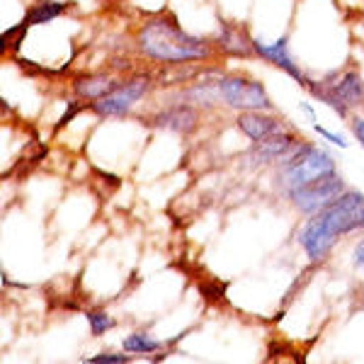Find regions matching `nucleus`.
Returning <instances> with one entry per match:
<instances>
[{
  "label": "nucleus",
  "mask_w": 364,
  "mask_h": 364,
  "mask_svg": "<svg viewBox=\"0 0 364 364\" xmlns=\"http://www.w3.org/2000/svg\"><path fill=\"white\" fill-rule=\"evenodd\" d=\"M360 228H364V195L357 190H345L331 207L311 216L299 233V243L311 260L318 262L333 250L340 236Z\"/></svg>",
  "instance_id": "f257e3e1"
},
{
  "label": "nucleus",
  "mask_w": 364,
  "mask_h": 364,
  "mask_svg": "<svg viewBox=\"0 0 364 364\" xmlns=\"http://www.w3.org/2000/svg\"><path fill=\"white\" fill-rule=\"evenodd\" d=\"M139 46L151 58L166 63H185L199 61L209 56V46L204 39H197L180 29L173 20L158 17V20L146 22L139 29Z\"/></svg>",
  "instance_id": "f03ea898"
},
{
  "label": "nucleus",
  "mask_w": 364,
  "mask_h": 364,
  "mask_svg": "<svg viewBox=\"0 0 364 364\" xmlns=\"http://www.w3.org/2000/svg\"><path fill=\"white\" fill-rule=\"evenodd\" d=\"M336 173V163L318 146H296L289 156L282 163V180H284L287 190H296V187L306 185L323 178V175Z\"/></svg>",
  "instance_id": "7ed1b4c3"
},
{
  "label": "nucleus",
  "mask_w": 364,
  "mask_h": 364,
  "mask_svg": "<svg viewBox=\"0 0 364 364\" xmlns=\"http://www.w3.org/2000/svg\"><path fill=\"white\" fill-rule=\"evenodd\" d=\"M345 192V182L338 173L323 175V178L306 182V185L289 190V197L296 209L306 211V214H318L326 207H331L336 199Z\"/></svg>",
  "instance_id": "20e7f679"
},
{
  "label": "nucleus",
  "mask_w": 364,
  "mask_h": 364,
  "mask_svg": "<svg viewBox=\"0 0 364 364\" xmlns=\"http://www.w3.org/2000/svg\"><path fill=\"white\" fill-rule=\"evenodd\" d=\"M309 90L314 92L321 102H326L328 107H333L340 117H348L350 107L355 105H362L364 100V80L360 73L350 70L345 73L338 83H333L331 87H316V85H309Z\"/></svg>",
  "instance_id": "39448f33"
},
{
  "label": "nucleus",
  "mask_w": 364,
  "mask_h": 364,
  "mask_svg": "<svg viewBox=\"0 0 364 364\" xmlns=\"http://www.w3.org/2000/svg\"><path fill=\"white\" fill-rule=\"evenodd\" d=\"M219 92L231 107L240 109V112H252V109H269V102L265 87L255 80L248 78H221Z\"/></svg>",
  "instance_id": "423d86ee"
},
{
  "label": "nucleus",
  "mask_w": 364,
  "mask_h": 364,
  "mask_svg": "<svg viewBox=\"0 0 364 364\" xmlns=\"http://www.w3.org/2000/svg\"><path fill=\"white\" fill-rule=\"evenodd\" d=\"M149 90V80L146 78H132L122 85H114L112 92H107L105 97H100L92 102V112L102 114V117H114V114H124Z\"/></svg>",
  "instance_id": "0eeeda50"
},
{
  "label": "nucleus",
  "mask_w": 364,
  "mask_h": 364,
  "mask_svg": "<svg viewBox=\"0 0 364 364\" xmlns=\"http://www.w3.org/2000/svg\"><path fill=\"white\" fill-rule=\"evenodd\" d=\"M296 149V139L291 134H269V136L255 141V146L250 149L248 158L252 163H272L277 158H287L291 151Z\"/></svg>",
  "instance_id": "6e6552de"
},
{
  "label": "nucleus",
  "mask_w": 364,
  "mask_h": 364,
  "mask_svg": "<svg viewBox=\"0 0 364 364\" xmlns=\"http://www.w3.org/2000/svg\"><path fill=\"white\" fill-rule=\"evenodd\" d=\"M250 46H252V49H255L260 56H265V58H269L272 63H277L279 68H284L287 73H289L291 78H296L301 85H306V87L311 85V80L301 73V70H299V68L294 66V61H291L289 49H287V39H277L274 44H262V42H257V39H252Z\"/></svg>",
  "instance_id": "1a4fd4ad"
},
{
  "label": "nucleus",
  "mask_w": 364,
  "mask_h": 364,
  "mask_svg": "<svg viewBox=\"0 0 364 364\" xmlns=\"http://www.w3.org/2000/svg\"><path fill=\"white\" fill-rule=\"evenodd\" d=\"M154 122H156V127H161V129H170V132H178V134H190V132H195V127H197V109L190 107V105H173V107L158 112Z\"/></svg>",
  "instance_id": "9d476101"
},
{
  "label": "nucleus",
  "mask_w": 364,
  "mask_h": 364,
  "mask_svg": "<svg viewBox=\"0 0 364 364\" xmlns=\"http://www.w3.org/2000/svg\"><path fill=\"white\" fill-rule=\"evenodd\" d=\"M238 129L252 141H260L269 136V134L279 132V122L274 117L262 114V109H252V112H240L238 117Z\"/></svg>",
  "instance_id": "9b49d317"
},
{
  "label": "nucleus",
  "mask_w": 364,
  "mask_h": 364,
  "mask_svg": "<svg viewBox=\"0 0 364 364\" xmlns=\"http://www.w3.org/2000/svg\"><path fill=\"white\" fill-rule=\"evenodd\" d=\"M75 92L85 100H100L105 97L107 92L114 90V83L107 78V75H85V78H78L73 83Z\"/></svg>",
  "instance_id": "f8f14e48"
},
{
  "label": "nucleus",
  "mask_w": 364,
  "mask_h": 364,
  "mask_svg": "<svg viewBox=\"0 0 364 364\" xmlns=\"http://www.w3.org/2000/svg\"><path fill=\"white\" fill-rule=\"evenodd\" d=\"M66 10V3H58V0H42V3L32 5V10L25 17V25L34 27V25H44L49 20H56L58 15H63Z\"/></svg>",
  "instance_id": "ddd939ff"
},
{
  "label": "nucleus",
  "mask_w": 364,
  "mask_h": 364,
  "mask_svg": "<svg viewBox=\"0 0 364 364\" xmlns=\"http://www.w3.org/2000/svg\"><path fill=\"white\" fill-rule=\"evenodd\" d=\"M158 348H161V343L144 336V333H134V336L124 338V350L132 352V355H151V352H156Z\"/></svg>",
  "instance_id": "4468645a"
},
{
  "label": "nucleus",
  "mask_w": 364,
  "mask_h": 364,
  "mask_svg": "<svg viewBox=\"0 0 364 364\" xmlns=\"http://www.w3.org/2000/svg\"><path fill=\"white\" fill-rule=\"evenodd\" d=\"M87 323H90L92 336H102V333H107L114 326L112 316L105 314V311H87Z\"/></svg>",
  "instance_id": "2eb2a0df"
},
{
  "label": "nucleus",
  "mask_w": 364,
  "mask_h": 364,
  "mask_svg": "<svg viewBox=\"0 0 364 364\" xmlns=\"http://www.w3.org/2000/svg\"><path fill=\"white\" fill-rule=\"evenodd\" d=\"M221 46H224L226 51H231V54H243V51H248V46L240 44V37L231 27H224V32H221Z\"/></svg>",
  "instance_id": "dca6fc26"
},
{
  "label": "nucleus",
  "mask_w": 364,
  "mask_h": 364,
  "mask_svg": "<svg viewBox=\"0 0 364 364\" xmlns=\"http://www.w3.org/2000/svg\"><path fill=\"white\" fill-rule=\"evenodd\" d=\"M314 129L316 132L321 134L323 139H328L331 144H336V146H340V149H348V141H345L343 136H338V134H333V132H328V129H323L321 124H314Z\"/></svg>",
  "instance_id": "f3484780"
},
{
  "label": "nucleus",
  "mask_w": 364,
  "mask_h": 364,
  "mask_svg": "<svg viewBox=\"0 0 364 364\" xmlns=\"http://www.w3.org/2000/svg\"><path fill=\"white\" fill-rule=\"evenodd\" d=\"M87 362H92V364H105V362L119 364V362H129V355H95V357H90Z\"/></svg>",
  "instance_id": "a211bd4d"
},
{
  "label": "nucleus",
  "mask_w": 364,
  "mask_h": 364,
  "mask_svg": "<svg viewBox=\"0 0 364 364\" xmlns=\"http://www.w3.org/2000/svg\"><path fill=\"white\" fill-rule=\"evenodd\" d=\"M78 109H80V107H78V102H70V105H68V109H66V112H63V117H61V119H58V127L68 124V122L73 119L75 114H78Z\"/></svg>",
  "instance_id": "6ab92c4d"
},
{
  "label": "nucleus",
  "mask_w": 364,
  "mask_h": 364,
  "mask_svg": "<svg viewBox=\"0 0 364 364\" xmlns=\"http://www.w3.org/2000/svg\"><path fill=\"white\" fill-rule=\"evenodd\" d=\"M352 257H355V265L360 267V269H364V238L357 243V248H355V252H352Z\"/></svg>",
  "instance_id": "aec40b11"
},
{
  "label": "nucleus",
  "mask_w": 364,
  "mask_h": 364,
  "mask_svg": "<svg viewBox=\"0 0 364 364\" xmlns=\"http://www.w3.org/2000/svg\"><path fill=\"white\" fill-rule=\"evenodd\" d=\"M352 129H355V136L360 139V144H362V149H364V119H355Z\"/></svg>",
  "instance_id": "412c9836"
}]
</instances>
